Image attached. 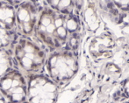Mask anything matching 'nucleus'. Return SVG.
I'll list each match as a JSON object with an SVG mask.
<instances>
[{"label":"nucleus","instance_id":"f03ea898","mask_svg":"<svg viewBox=\"0 0 129 103\" xmlns=\"http://www.w3.org/2000/svg\"><path fill=\"white\" fill-rule=\"evenodd\" d=\"M78 62L75 52L55 51L48 59V71L51 79L59 86L69 83L77 74Z\"/></svg>","mask_w":129,"mask_h":103},{"label":"nucleus","instance_id":"7ed1b4c3","mask_svg":"<svg viewBox=\"0 0 129 103\" xmlns=\"http://www.w3.org/2000/svg\"><path fill=\"white\" fill-rule=\"evenodd\" d=\"M124 90L125 92V93L128 95L129 97V80H127V83L124 84Z\"/></svg>","mask_w":129,"mask_h":103},{"label":"nucleus","instance_id":"f257e3e1","mask_svg":"<svg viewBox=\"0 0 129 103\" xmlns=\"http://www.w3.org/2000/svg\"><path fill=\"white\" fill-rule=\"evenodd\" d=\"M41 37L52 51L77 48L80 36V21L76 15H66L52 9L43 13L40 24Z\"/></svg>","mask_w":129,"mask_h":103},{"label":"nucleus","instance_id":"20e7f679","mask_svg":"<svg viewBox=\"0 0 129 103\" xmlns=\"http://www.w3.org/2000/svg\"><path fill=\"white\" fill-rule=\"evenodd\" d=\"M127 103H129V102H127Z\"/></svg>","mask_w":129,"mask_h":103}]
</instances>
